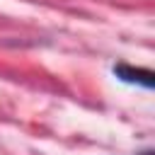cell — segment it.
<instances>
[{"label": "cell", "mask_w": 155, "mask_h": 155, "mask_svg": "<svg viewBox=\"0 0 155 155\" xmlns=\"http://www.w3.org/2000/svg\"><path fill=\"white\" fill-rule=\"evenodd\" d=\"M114 73H116V78H121V80H126V82H136V85H140V87H153V73L150 70H145V68H131V65H116L114 68Z\"/></svg>", "instance_id": "1"}]
</instances>
